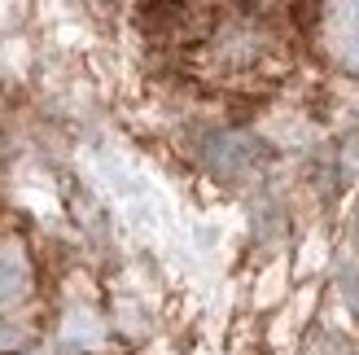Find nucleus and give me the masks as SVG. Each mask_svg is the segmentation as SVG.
Returning <instances> with one entry per match:
<instances>
[{
	"instance_id": "f257e3e1",
	"label": "nucleus",
	"mask_w": 359,
	"mask_h": 355,
	"mask_svg": "<svg viewBox=\"0 0 359 355\" xmlns=\"http://www.w3.org/2000/svg\"><path fill=\"white\" fill-rule=\"evenodd\" d=\"M18 290H22V263L13 255H0V303H9Z\"/></svg>"
},
{
	"instance_id": "f03ea898",
	"label": "nucleus",
	"mask_w": 359,
	"mask_h": 355,
	"mask_svg": "<svg viewBox=\"0 0 359 355\" xmlns=\"http://www.w3.org/2000/svg\"><path fill=\"white\" fill-rule=\"evenodd\" d=\"M355 58H359V53H355Z\"/></svg>"
}]
</instances>
